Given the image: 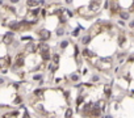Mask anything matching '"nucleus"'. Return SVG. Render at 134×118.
<instances>
[{
	"instance_id": "f257e3e1",
	"label": "nucleus",
	"mask_w": 134,
	"mask_h": 118,
	"mask_svg": "<svg viewBox=\"0 0 134 118\" xmlns=\"http://www.w3.org/2000/svg\"><path fill=\"white\" fill-rule=\"evenodd\" d=\"M37 35H38L40 41H44V42H47V41L51 38V31L46 28H41L38 31H37Z\"/></svg>"
},
{
	"instance_id": "f03ea898",
	"label": "nucleus",
	"mask_w": 134,
	"mask_h": 118,
	"mask_svg": "<svg viewBox=\"0 0 134 118\" xmlns=\"http://www.w3.org/2000/svg\"><path fill=\"white\" fill-rule=\"evenodd\" d=\"M1 41H3V45H5V46H11V43L15 41V31H13V30L7 31V33L3 35Z\"/></svg>"
},
{
	"instance_id": "7ed1b4c3",
	"label": "nucleus",
	"mask_w": 134,
	"mask_h": 118,
	"mask_svg": "<svg viewBox=\"0 0 134 118\" xmlns=\"http://www.w3.org/2000/svg\"><path fill=\"white\" fill-rule=\"evenodd\" d=\"M15 64L18 67V68L24 67V64H25V53H17V55L15 58Z\"/></svg>"
},
{
	"instance_id": "20e7f679",
	"label": "nucleus",
	"mask_w": 134,
	"mask_h": 118,
	"mask_svg": "<svg viewBox=\"0 0 134 118\" xmlns=\"http://www.w3.org/2000/svg\"><path fill=\"white\" fill-rule=\"evenodd\" d=\"M5 26L9 29V30H13V31H18V28H20V21L17 20H9Z\"/></svg>"
},
{
	"instance_id": "39448f33",
	"label": "nucleus",
	"mask_w": 134,
	"mask_h": 118,
	"mask_svg": "<svg viewBox=\"0 0 134 118\" xmlns=\"http://www.w3.org/2000/svg\"><path fill=\"white\" fill-rule=\"evenodd\" d=\"M24 51H25V53H32V54L36 53V51H37V43L34 42L33 39L29 41V43H26V45H25Z\"/></svg>"
},
{
	"instance_id": "423d86ee",
	"label": "nucleus",
	"mask_w": 134,
	"mask_h": 118,
	"mask_svg": "<svg viewBox=\"0 0 134 118\" xmlns=\"http://www.w3.org/2000/svg\"><path fill=\"white\" fill-rule=\"evenodd\" d=\"M82 57H84L87 59H92V58L96 57V54L92 51V50H89L88 47H84V49L82 50Z\"/></svg>"
},
{
	"instance_id": "0eeeda50",
	"label": "nucleus",
	"mask_w": 134,
	"mask_h": 118,
	"mask_svg": "<svg viewBox=\"0 0 134 118\" xmlns=\"http://www.w3.org/2000/svg\"><path fill=\"white\" fill-rule=\"evenodd\" d=\"M25 7L28 8V9H33V8L40 7V1H38V0H26Z\"/></svg>"
},
{
	"instance_id": "6e6552de",
	"label": "nucleus",
	"mask_w": 134,
	"mask_h": 118,
	"mask_svg": "<svg viewBox=\"0 0 134 118\" xmlns=\"http://www.w3.org/2000/svg\"><path fill=\"white\" fill-rule=\"evenodd\" d=\"M64 34H66V28H64V25L61 24V25L57 28V30H55V37L61 38V37H63Z\"/></svg>"
},
{
	"instance_id": "1a4fd4ad",
	"label": "nucleus",
	"mask_w": 134,
	"mask_h": 118,
	"mask_svg": "<svg viewBox=\"0 0 134 118\" xmlns=\"http://www.w3.org/2000/svg\"><path fill=\"white\" fill-rule=\"evenodd\" d=\"M92 39V35L91 34H84L83 37H80V43L83 45V46H87Z\"/></svg>"
},
{
	"instance_id": "9d476101",
	"label": "nucleus",
	"mask_w": 134,
	"mask_h": 118,
	"mask_svg": "<svg viewBox=\"0 0 134 118\" xmlns=\"http://www.w3.org/2000/svg\"><path fill=\"white\" fill-rule=\"evenodd\" d=\"M88 8H89V11H93V12H96V11H99V8H100V1L99 0H93L89 5H88Z\"/></svg>"
},
{
	"instance_id": "9b49d317",
	"label": "nucleus",
	"mask_w": 134,
	"mask_h": 118,
	"mask_svg": "<svg viewBox=\"0 0 134 118\" xmlns=\"http://www.w3.org/2000/svg\"><path fill=\"white\" fill-rule=\"evenodd\" d=\"M44 93H45V89L44 88H37L33 90V96L36 98H42L44 97Z\"/></svg>"
},
{
	"instance_id": "f8f14e48",
	"label": "nucleus",
	"mask_w": 134,
	"mask_h": 118,
	"mask_svg": "<svg viewBox=\"0 0 134 118\" xmlns=\"http://www.w3.org/2000/svg\"><path fill=\"white\" fill-rule=\"evenodd\" d=\"M68 80H70L71 83H78V81L80 80V75L76 74V72H74V74H70V75H68Z\"/></svg>"
},
{
	"instance_id": "ddd939ff",
	"label": "nucleus",
	"mask_w": 134,
	"mask_h": 118,
	"mask_svg": "<svg viewBox=\"0 0 134 118\" xmlns=\"http://www.w3.org/2000/svg\"><path fill=\"white\" fill-rule=\"evenodd\" d=\"M41 55V60H42L44 63L45 62H49L50 59H51V53L47 51V53H42V54H40Z\"/></svg>"
},
{
	"instance_id": "4468645a",
	"label": "nucleus",
	"mask_w": 134,
	"mask_h": 118,
	"mask_svg": "<svg viewBox=\"0 0 134 118\" xmlns=\"http://www.w3.org/2000/svg\"><path fill=\"white\" fill-rule=\"evenodd\" d=\"M68 45H70V41L68 39H62L61 42H59V49L63 51V50H66L68 47Z\"/></svg>"
},
{
	"instance_id": "2eb2a0df",
	"label": "nucleus",
	"mask_w": 134,
	"mask_h": 118,
	"mask_svg": "<svg viewBox=\"0 0 134 118\" xmlns=\"http://www.w3.org/2000/svg\"><path fill=\"white\" fill-rule=\"evenodd\" d=\"M53 63H57V64H59V62H61V55H59L58 53H54L51 54V59H50Z\"/></svg>"
},
{
	"instance_id": "dca6fc26",
	"label": "nucleus",
	"mask_w": 134,
	"mask_h": 118,
	"mask_svg": "<svg viewBox=\"0 0 134 118\" xmlns=\"http://www.w3.org/2000/svg\"><path fill=\"white\" fill-rule=\"evenodd\" d=\"M1 68H9L5 57H0V70H1Z\"/></svg>"
},
{
	"instance_id": "f3484780",
	"label": "nucleus",
	"mask_w": 134,
	"mask_h": 118,
	"mask_svg": "<svg viewBox=\"0 0 134 118\" xmlns=\"http://www.w3.org/2000/svg\"><path fill=\"white\" fill-rule=\"evenodd\" d=\"M58 17H59V22H61L62 25H66V24H67L68 19L66 17V15H64V12H62L61 15H58Z\"/></svg>"
},
{
	"instance_id": "a211bd4d",
	"label": "nucleus",
	"mask_w": 134,
	"mask_h": 118,
	"mask_svg": "<svg viewBox=\"0 0 134 118\" xmlns=\"http://www.w3.org/2000/svg\"><path fill=\"white\" fill-rule=\"evenodd\" d=\"M82 104H84V97L82 96V93L76 97V108H80Z\"/></svg>"
},
{
	"instance_id": "6ab92c4d",
	"label": "nucleus",
	"mask_w": 134,
	"mask_h": 118,
	"mask_svg": "<svg viewBox=\"0 0 134 118\" xmlns=\"http://www.w3.org/2000/svg\"><path fill=\"white\" fill-rule=\"evenodd\" d=\"M82 29H83V28L79 25L76 29H74V30L71 31V35H72V37H75V38H76V37H79V33H80V30H82Z\"/></svg>"
},
{
	"instance_id": "aec40b11",
	"label": "nucleus",
	"mask_w": 134,
	"mask_h": 118,
	"mask_svg": "<svg viewBox=\"0 0 134 118\" xmlns=\"http://www.w3.org/2000/svg\"><path fill=\"white\" fill-rule=\"evenodd\" d=\"M64 117H66V118L74 117V109H72V108H67V109H66V113H64Z\"/></svg>"
},
{
	"instance_id": "412c9836",
	"label": "nucleus",
	"mask_w": 134,
	"mask_h": 118,
	"mask_svg": "<svg viewBox=\"0 0 134 118\" xmlns=\"http://www.w3.org/2000/svg\"><path fill=\"white\" fill-rule=\"evenodd\" d=\"M32 79H33L34 81L44 80V74H41V72H40V74H34V72H33V78H32Z\"/></svg>"
},
{
	"instance_id": "4be33fe9",
	"label": "nucleus",
	"mask_w": 134,
	"mask_h": 118,
	"mask_svg": "<svg viewBox=\"0 0 134 118\" xmlns=\"http://www.w3.org/2000/svg\"><path fill=\"white\" fill-rule=\"evenodd\" d=\"M104 93H105V96H107V97L110 96V93H112V88H110V85H104Z\"/></svg>"
},
{
	"instance_id": "5701e85b",
	"label": "nucleus",
	"mask_w": 134,
	"mask_h": 118,
	"mask_svg": "<svg viewBox=\"0 0 134 118\" xmlns=\"http://www.w3.org/2000/svg\"><path fill=\"white\" fill-rule=\"evenodd\" d=\"M125 41H126V37H125L124 34H120V35H118V45H120V46H124Z\"/></svg>"
},
{
	"instance_id": "b1692460",
	"label": "nucleus",
	"mask_w": 134,
	"mask_h": 118,
	"mask_svg": "<svg viewBox=\"0 0 134 118\" xmlns=\"http://www.w3.org/2000/svg\"><path fill=\"white\" fill-rule=\"evenodd\" d=\"M120 17H121V20H129L130 19V15H129L128 12H120Z\"/></svg>"
},
{
	"instance_id": "393cba45",
	"label": "nucleus",
	"mask_w": 134,
	"mask_h": 118,
	"mask_svg": "<svg viewBox=\"0 0 134 118\" xmlns=\"http://www.w3.org/2000/svg\"><path fill=\"white\" fill-rule=\"evenodd\" d=\"M21 102H22V97L21 96H16L15 100H13V104H15V105H17V104H21Z\"/></svg>"
},
{
	"instance_id": "a878e982",
	"label": "nucleus",
	"mask_w": 134,
	"mask_h": 118,
	"mask_svg": "<svg viewBox=\"0 0 134 118\" xmlns=\"http://www.w3.org/2000/svg\"><path fill=\"white\" fill-rule=\"evenodd\" d=\"M91 81H92V83H97V81H100V76L99 75H92Z\"/></svg>"
},
{
	"instance_id": "bb28decb",
	"label": "nucleus",
	"mask_w": 134,
	"mask_h": 118,
	"mask_svg": "<svg viewBox=\"0 0 134 118\" xmlns=\"http://www.w3.org/2000/svg\"><path fill=\"white\" fill-rule=\"evenodd\" d=\"M8 4H12V5H18L21 3V0H7Z\"/></svg>"
},
{
	"instance_id": "cd10ccee",
	"label": "nucleus",
	"mask_w": 134,
	"mask_h": 118,
	"mask_svg": "<svg viewBox=\"0 0 134 118\" xmlns=\"http://www.w3.org/2000/svg\"><path fill=\"white\" fill-rule=\"evenodd\" d=\"M21 117H24V118H29V117H30V114H29V113H28V112H26V109H25V112H24V114H22Z\"/></svg>"
},
{
	"instance_id": "c85d7f7f",
	"label": "nucleus",
	"mask_w": 134,
	"mask_h": 118,
	"mask_svg": "<svg viewBox=\"0 0 134 118\" xmlns=\"http://www.w3.org/2000/svg\"><path fill=\"white\" fill-rule=\"evenodd\" d=\"M129 28H130V29H134V19H133L130 22H129Z\"/></svg>"
},
{
	"instance_id": "c756f323",
	"label": "nucleus",
	"mask_w": 134,
	"mask_h": 118,
	"mask_svg": "<svg viewBox=\"0 0 134 118\" xmlns=\"http://www.w3.org/2000/svg\"><path fill=\"white\" fill-rule=\"evenodd\" d=\"M64 12L67 13V16H68V17H72V16H74V12H71V11H68V9H67V11H64Z\"/></svg>"
},
{
	"instance_id": "7c9ffc66",
	"label": "nucleus",
	"mask_w": 134,
	"mask_h": 118,
	"mask_svg": "<svg viewBox=\"0 0 134 118\" xmlns=\"http://www.w3.org/2000/svg\"><path fill=\"white\" fill-rule=\"evenodd\" d=\"M118 25L120 26H125V20H118Z\"/></svg>"
},
{
	"instance_id": "2f4dec72",
	"label": "nucleus",
	"mask_w": 134,
	"mask_h": 118,
	"mask_svg": "<svg viewBox=\"0 0 134 118\" xmlns=\"http://www.w3.org/2000/svg\"><path fill=\"white\" fill-rule=\"evenodd\" d=\"M32 37H21V41H32Z\"/></svg>"
},
{
	"instance_id": "473e14b6",
	"label": "nucleus",
	"mask_w": 134,
	"mask_h": 118,
	"mask_svg": "<svg viewBox=\"0 0 134 118\" xmlns=\"http://www.w3.org/2000/svg\"><path fill=\"white\" fill-rule=\"evenodd\" d=\"M4 83H5V80H4L3 78H0V85H1V84H4Z\"/></svg>"
},
{
	"instance_id": "72a5a7b5",
	"label": "nucleus",
	"mask_w": 134,
	"mask_h": 118,
	"mask_svg": "<svg viewBox=\"0 0 134 118\" xmlns=\"http://www.w3.org/2000/svg\"><path fill=\"white\" fill-rule=\"evenodd\" d=\"M74 1V0H66V4H71Z\"/></svg>"
}]
</instances>
